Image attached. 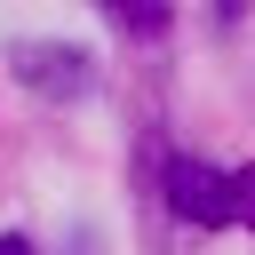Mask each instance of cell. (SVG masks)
<instances>
[{"label":"cell","mask_w":255,"mask_h":255,"mask_svg":"<svg viewBox=\"0 0 255 255\" xmlns=\"http://www.w3.org/2000/svg\"><path fill=\"white\" fill-rule=\"evenodd\" d=\"M0 255H32V239L24 231H0Z\"/></svg>","instance_id":"cell-5"},{"label":"cell","mask_w":255,"mask_h":255,"mask_svg":"<svg viewBox=\"0 0 255 255\" xmlns=\"http://www.w3.org/2000/svg\"><path fill=\"white\" fill-rule=\"evenodd\" d=\"M8 72H16L32 96H56V104H72V96L96 88L88 48H72V40H16V48H8Z\"/></svg>","instance_id":"cell-2"},{"label":"cell","mask_w":255,"mask_h":255,"mask_svg":"<svg viewBox=\"0 0 255 255\" xmlns=\"http://www.w3.org/2000/svg\"><path fill=\"white\" fill-rule=\"evenodd\" d=\"M159 199H167V215H183L191 231H231L239 223V183H231V167H207V159H159Z\"/></svg>","instance_id":"cell-1"},{"label":"cell","mask_w":255,"mask_h":255,"mask_svg":"<svg viewBox=\"0 0 255 255\" xmlns=\"http://www.w3.org/2000/svg\"><path fill=\"white\" fill-rule=\"evenodd\" d=\"M104 8H112L128 32H159V24H167V8H159V0H104Z\"/></svg>","instance_id":"cell-3"},{"label":"cell","mask_w":255,"mask_h":255,"mask_svg":"<svg viewBox=\"0 0 255 255\" xmlns=\"http://www.w3.org/2000/svg\"><path fill=\"white\" fill-rule=\"evenodd\" d=\"M231 183H239V231H255V167H231Z\"/></svg>","instance_id":"cell-4"},{"label":"cell","mask_w":255,"mask_h":255,"mask_svg":"<svg viewBox=\"0 0 255 255\" xmlns=\"http://www.w3.org/2000/svg\"><path fill=\"white\" fill-rule=\"evenodd\" d=\"M223 8H239V0H223Z\"/></svg>","instance_id":"cell-6"}]
</instances>
